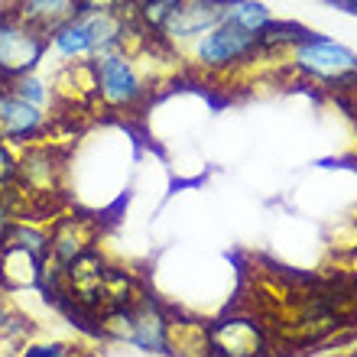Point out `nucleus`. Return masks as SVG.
Instances as JSON below:
<instances>
[{
    "instance_id": "1",
    "label": "nucleus",
    "mask_w": 357,
    "mask_h": 357,
    "mask_svg": "<svg viewBox=\"0 0 357 357\" xmlns=\"http://www.w3.org/2000/svg\"><path fill=\"white\" fill-rule=\"evenodd\" d=\"M140 43L143 33L130 10H78L49 33V56L66 66H85L101 52Z\"/></svg>"
},
{
    "instance_id": "2",
    "label": "nucleus",
    "mask_w": 357,
    "mask_h": 357,
    "mask_svg": "<svg viewBox=\"0 0 357 357\" xmlns=\"http://www.w3.org/2000/svg\"><path fill=\"white\" fill-rule=\"evenodd\" d=\"M101 331L107 338L121 341L127 348L140 354H160L172 357L178 354L176 335H172V319L153 296H133L127 302H107L98 312Z\"/></svg>"
},
{
    "instance_id": "3",
    "label": "nucleus",
    "mask_w": 357,
    "mask_h": 357,
    "mask_svg": "<svg viewBox=\"0 0 357 357\" xmlns=\"http://www.w3.org/2000/svg\"><path fill=\"white\" fill-rule=\"evenodd\" d=\"M88 78H91V94L107 114H137L143 111L153 98V75L140 62L137 46L111 49L88 62Z\"/></svg>"
},
{
    "instance_id": "4",
    "label": "nucleus",
    "mask_w": 357,
    "mask_h": 357,
    "mask_svg": "<svg viewBox=\"0 0 357 357\" xmlns=\"http://www.w3.org/2000/svg\"><path fill=\"white\" fill-rule=\"evenodd\" d=\"M260 59H266L260 33L237 26L231 20H221L205 36H198L178 52V62H188L205 78H231L237 72L254 68Z\"/></svg>"
},
{
    "instance_id": "5",
    "label": "nucleus",
    "mask_w": 357,
    "mask_h": 357,
    "mask_svg": "<svg viewBox=\"0 0 357 357\" xmlns=\"http://www.w3.org/2000/svg\"><path fill=\"white\" fill-rule=\"evenodd\" d=\"M286 68L302 82H312L319 88H328L335 94L357 91V52L325 33L305 29L282 56Z\"/></svg>"
},
{
    "instance_id": "6",
    "label": "nucleus",
    "mask_w": 357,
    "mask_h": 357,
    "mask_svg": "<svg viewBox=\"0 0 357 357\" xmlns=\"http://www.w3.org/2000/svg\"><path fill=\"white\" fill-rule=\"evenodd\" d=\"M49 59V36L43 29L20 20L13 7L0 13V75L17 78L26 72H39Z\"/></svg>"
},
{
    "instance_id": "7",
    "label": "nucleus",
    "mask_w": 357,
    "mask_h": 357,
    "mask_svg": "<svg viewBox=\"0 0 357 357\" xmlns=\"http://www.w3.org/2000/svg\"><path fill=\"white\" fill-rule=\"evenodd\" d=\"M49 130H52V117H49L46 107L23 101L10 88L3 91V98H0V137L13 150H23V146H33V143H46Z\"/></svg>"
},
{
    "instance_id": "8",
    "label": "nucleus",
    "mask_w": 357,
    "mask_h": 357,
    "mask_svg": "<svg viewBox=\"0 0 357 357\" xmlns=\"http://www.w3.org/2000/svg\"><path fill=\"white\" fill-rule=\"evenodd\" d=\"M225 7L227 0H178L160 33V43H166L178 56L188 43H195L198 36H205L208 29L225 20Z\"/></svg>"
},
{
    "instance_id": "9",
    "label": "nucleus",
    "mask_w": 357,
    "mask_h": 357,
    "mask_svg": "<svg viewBox=\"0 0 357 357\" xmlns=\"http://www.w3.org/2000/svg\"><path fill=\"white\" fill-rule=\"evenodd\" d=\"M59 176H62V160L49 143L23 146V153H20V185H26L33 195H49L52 188H59Z\"/></svg>"
},
{
    "instance_id": "10",
    "label": "nucleus",
    "mask_w": 357,
    "mask_h": 357,
    "mask_svg": "<svg viewBox=\"0 0 357 357\" xmlns=\"http://www.w3.org/2000/svg\"><path fill=\"white\" fill-rule=\"evenodd\" d=\"M52 254H49V266L59 273H66L68 266L75 264L78 257L85 254L88 247L94 244L91 227L82 221V218H62L52 225Z\"/></svg>"
},
{
    "instance_id": "11",
    "label": "nucleus",
    "mask_w": 357,
    "mask_h": 357,
    "mask_svg": "<svg viewBox=\"0 0 357 357\" xmlns=\"http://www.w3.org/2000/svg\"><path fill=\"white\" fill-rule=\"evenodd\" d=\"M13 13L49 36L59 23L78 13V0H13Z\"/></svg>"
},
{
    "instance_id": "12",
    "label": "nucleus",
    "mask_w": 357,
    "mask_h": 357,
    "mask_svg": "<svg viewBox=\"0 0 357 357\" xmlns=\"http://www.w3.org/2000/svg\"><path fill=\"white\" fill-rule=\"evenodd\" d=\"M225 20H231V23H237L244 29H254V33H264L276 20V13L270 10L266 0H227Z\"/></svg>"
},
{
    "instance_id": "13",
    "label": "nucleus",
    "mask_w": 357,
    "mask_h": 357,
    "mask_svg": "<svg viewBox=\"0 0 357 357\" xmlns=\"http://www.w3.org/2000/svg\"><path fill=\"white\" fill-rule=\"evenodd\" d=\"M7 88L17 94V98H23V101H29V104H39V107H49V101H52V85H49L39 72H26V75L10 78Z\"/></svg>"
},
{
    "instance_id": "14",
    "label": "nucleus",
    "mask_w": 357,
    "mask_h": 357,
    "mask_svg": "<svg viewBox=\"0 0 357 357\" xmlns=\"http://www.w3.org/2000/svg\"><path fill=\"white\" fill-rule=\"evenodd\" d=\"M75 344L72 341H26L20 354L23 357H72L75 354Z\"/></svg>"
},
{
    "instance_id": "15",
    "label": "nucleus",
    "mask_w": 357,
    "mask_h": 357,
    "mask_svg": "<svg viewBox=\"0 0 357 357\" xmlns=\"http://www.w3.org/2000/svg\"><path fill=\"white\" fill-rule=\"evenodd\" d=\"M78 10H130L133 0H78Z\"/></svg>"
},
{
    "instance_id": "16",
    "label": "nucleus",
    "mask_w": 357,
    "mask_h": 357,
    "mask_svg": "<svg viewBox=\"0 0 357 357\" xmlns=\"http://www.w3.org/2000/svg\"><path fill=\"white\" fill-rule=\"evenodd\" d=\"M354 101H357V91H354Z\"/></svg>"
}]
</instances>
